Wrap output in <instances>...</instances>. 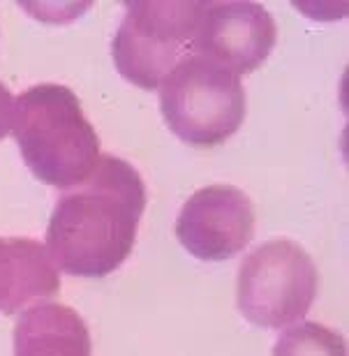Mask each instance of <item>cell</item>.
<instances>
[{
  "label": "cell",
  "instance_id": "6da1fadb",
  "mask_svg": "<svg viewBox=\"0 0 349 356\" xmlns=\"http://www.w3.org/2000/svg\"><path fill=\"white\" fill-rule=\"evenodd\" d=\"M146 209L144 178L130 162L99 155L83 183L58 199L47 227L54 266L79 277H104L130 257Z\"/></svg>",
  "mask_w": 349,
  "mask_h": 356
},
{
  "label": "cell",
  "instance_id": "7a4b0ae2",
  "mask_svg": "<svg viewBox=\"0 0 349 356\" xmlns=\"http://www.w3.org/2000/svg\"><path fill=\"white\" fill-rule=\"evenodd\" d=\"M12 137L28 169L51 188L83 183L99 160V137L79 97L60 83H40L14 99Z\"/></svg>",
  "mask_w": 349,
  "mask_h": 356
},
{
  "label": "cell",
  "instance_id": "3957f363",
  "mask_svg": "<svg viewBox=\"0 0 349 356\" xmlns=\"http://www.w3.org/2000/svg\"><path fill=\"white\" fill-rule=\"evenodd\" d=\"M160 111L185 144L216 148L243 125L245 90L232 70L188 54L160 83Z\"/></svg>",
  "mask_w": 349,
  "mask_h": 356
},
{
  "label": "cell",
  "instance_id": "277c9868",
  "mask_svg": "<svg viewBox=\"0 0 349 356\" xmlns=\"http://www.w3.org/2000/svg\"><path fill=\"white\" fill-rule=\"evenodd\" d=\"M319 289L315 261L289 238H273L247 254L238 268L236 301L259 329H284L310 310Z\"/></svg>",
  "mask_w": 349,
  "mask_h": 356
},
{
  "label": "cell",
  "instance_id": "5b68a950",
  "mask_svg": "<svg viewBox=\"0 0 349 356\" xmlns=\"http://www.w3.org/2000/svg\"><path fill=\"white\" fill-rule=\"evenodd\" d=\"M204 3H125V19L111 42L116 70L144 90L160 88L192 49Z\"/></svg>",
  "mask_w": 349,
  "mask_h": 356
},
{
  "label": "cell",
  "instance_id": "8992f818",
  "mask_svg": "<svg viewBox=\"0 0 349 356\" xmlns=\"http://www.w3.org/2000/svg\"><path fill=\"white\" fill-rule=\"evenodd\" d=\"M254 204L234 185H209L183 204L176 238L192 257L225 261L245 250L254 234Z\"/></svg>",
  "mask_w": 349,
  "mask_h": 356
},
{
  "label": "cell",
  "instance_id": "52a82bcc",
  "mask_svg": "<svg viewBox=\"0 0 349 356\" xmlns=\"http://www.w3.org/2000/svg\"><path fill=\"white\" fill-rule=\"evenodd\" d=\"M277 40L273 17L259 3H204L192 54H199L234 74H252L270 56Z\"/></svg>",
  "mask_w": 349,
  "mask_h": 356
},
{
  "label": "cell",
  "instance_id": "ba28073f",
  "mask_svg": "<svg viewBox=\"0 0 349 356\" xmlns=\"http://www.w3.org/2000/svg\"><path fill=\"white\" fill-rule=\"evenodd\" d=\"M60 289L58 268L33 238H0V312L14 315Z\"/></svg>",
  "mask_w": 349,
  "mask_h": 356
},
{
  "label": "cell",
  "instance_id": "9c48e42d",
  "mask_svg": "<svg viewBox=\"0 0 349 356\" xmlns=\"http://www.w3.org/2000/svg\"><path fill=\"white\" fill-rule=\"evenodd\" d=\"M14 356H92L90 331L63 303H38L14 324Z\"/></svg>",
  "mask_w": 349,
  "mask_h": 356
},
{
  "label": "cell",
  "instance_id": "30bf717a",
  "mask_svg": "<svg viewBox=\"0 0 349 356\" xmlns=\"http://www.w3.org/2000/svg\"><path fill=\"white\" fill-rule=\"evenodd\" d=\"M273 356H347L340 333L315 322H301L277 338Z\"/></svg>",
  "mask_w": 349,
  "mask_h": 356
},
{
  "label": "cell",
  "instance_id": "8fae6325",
  "mask_svg": "<svg viewBox=\"0 0 349 356\" xmlns=\"http://www.w3.org/2000/svg\"><path fill=\"white\" fill-rule=\"evenodd\" d=\"M12 116H14V97L10 88L0 81V139H5L12 132Z\"/></svg>",
  "mask_w": 349,
  "mask_h": 356
}]
</instances>
